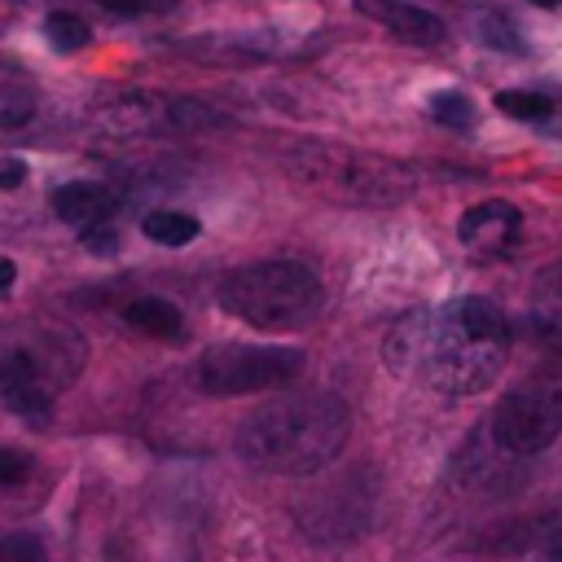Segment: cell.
Returning <instances> with one entry per match:
<instances>
[{"label":"cell","instance_id":"cell-15","mask_svg":"<svg viewBox=\"0 0 562 562\" xmlns=\"http://www.w3.org/2000/svg\"><path fill=\"white\" fill-rule=\"evenodd\" d=\"M496 105H501L509 119H518V123H544V119L553 114V101H549L544 92H527V88H509V92H501Z\"/></svg>","mask_w":562,"mask_h":562},{"label":"cell","instance_id":"cell-7","mask_svg":"<svg viewBox=\"0 0 562 562\" xmlns=\"http://www.w3.org/2000/svg\"><path fill=\"white\" fill-rule=\"evenodd\" d=\"M312 158H299V176L316 189H334L351 202H400L413 193L417 176L395 158L347 154L329 145H303Z\"/></svg>","mask_w":562,"mask_h":562},{"label":"cell","instance_id":"cell-25","mask_svg":"<svg viewBox=\"0 0 562 562\" xmlns=\"http://www.w3.org/2000/svg\"><path fill=\"white\" fill-rule=\"evenodd\" d=\"M531 4H540V9H558L562 0H531Z\"/></svg>","mask_w":562,"mask_h":562},{"label":"cell","instance_id":"cell-19","mask_svg":"<svg viewBox=\"0 0 562 562\" xmlns=\"http://www.w3.org/2000/svg\"><path fill=\"white\" fill-rule=\"evenodd\" d=\"M26 470H31V457H26V452H18V448H4V443H0V487L22 483V479H26Z\"/></svg>","mask_w":562,"mask_h":562},{"label":"cell","instance_id":"cell-14","mask_svg":"<svg viewBox=\"0 0 562 562\" xmlns=\"http://www.w3.org/2000/svg\"><path fill=\"white\" fill-rule=\"evenodd\" d=\"M44 35H48V44H53L57 53H79V48L92 40L88 22H83V18H75V13H66V9L48 13V22H44Z\"/></svg>","mask_w":562,"mask_h":562},{"label":"cell","instance_id":"cell-12","mask_svg":"<svg viewBox=\"0 0 562 562\" xmlns=\"http://www.w3.org/2000/svg\"><path fill=\"white\" fill-rule=\"evenodd\" d=\"M123 321L140 334H154V338H180V329H184L180 307L167 299H132L123 307Z\"/></svg>","mask_w":562,"mask_h":562},{"label":"cell","instance_id":"cell-2","mask_svg":"<svg viewBox=\"0 0 562 562\" xmlns=\"http://www.w3.org/2000/svg\"><path fill=\"white\" fill-rule=\"evenodd\" d=\"M351 413L329 391H294L237 426V457L263 474H321L347 443Z\"/></svg>","mask_w":562,"mask_h":562},{"label":"cell","instance_id":"cell-10","mask_svg":"<svg viewBox=\"0 0 562 562\" xmlns=\"http://www.w3.org/2000/svg\"><path fill=\"white\" fill-rule=\"evenodd\" d=\"M527 329L540 347L562 356V263L544 268L527 299Z\"/></svg>","mask_w":562,"mask_h":562},{"label":"cell","instance_id":"cell-3","mask_svg":"<svg viewBox=\"0 0 562 562\" xmlns=\"http://www.w3.org/2000/svg\"><path fill=\"white\" fill-rule=\"evenodd\" d=\"M88 351L83 338L66 325H18L0 329V400L9 413L26 422H44L53 413L57 391H66Z\"/></svg>","mask_w":562,"mask_h":562},{"label":"cell","instance_id":"cell-8","mask_svg":"<svg viewBox=\"0 0 562 562\" xmlns=\"http://www.w3.org/2000/svg\"><path fill=\"white\" fill-rule=\"evenodd\" d=\"M457 237H461V246H465L470 255H479V259H501V255H509V250L518 246V237H522V215H518V206H509V202H501V198H487V202H479V206H470V211L461 215Z\"/></svg>","mask_w":562,"mask_h":562},{"label":"cell","instance_id":"cell-20","mask_svg":"<svg viewBox=\"0 0 562 562\" xmlns=\"http://www.w3.org/2000/svg\"><path fill=\"white\" fill-rule=\"evenodd\" d=\"M540 562H562V514H553L544 527H540Z\"/></svg>","mask_w":562,"mask_h":562},{"label":"cell","instance_id":"cell-5","mask_svg":"<svg viewBox=\"0 0 562 562\" xmlns=\"http://www.w3.org/2000/svg\"><path fill=\"white\" fill-rule=\"evenodd\" d=\"M303 364L307 356L290 342H215L198 356L193 382L202 395H259L290 386Z\"/></svg>","mask_w":562,"mask_h":562},{"label":"cell","instance_id":"cell-4","mask_svg":"<svg viewBox=\"0 0 562 562\" xmlns=\"http://www.w3.org/2000/svg\"><path fill=\"white\" fill-rule=\"evenodd\" d=\"M325 303V285L307 263L263 259L241 263L220 281V307L250 329H294L307 325Z\"/></svg>","mask_w":562,"mask_h":562},{"label":"cell","instance_id":"cell-21","mask_svg":"<svg viewBox=\"0 0 562 562\" xmlns=\"http://www.w3.org/2000/svg\"><path fill=\"white\" fill-rule=\"evenodd\" d=\"M79 241H83L88 250H97V255H110V250L119 246L114 228H105V224H92V228H83V233H79Z\"/></svg>","mask_w":562,"mask_h":562},{"label":"cell","instance_id":"cell-9","mask_svg":"<svg viewBox=\"0 0 562 562\" xmlns=\"http://www.w3.org/2000/svg\"><path fill=\"white\" fill-rule=\"evenodd\" d=\"M356 9L373 22H382L391 35H400L404 44H417V48H435L443 44V22L422 9V4H408V0H356Z\"/></svg>","mask_w":562,"mask_h":562},{"label":"cell","instance_id":"cell-23","mask_svg":"<svg viewBox=\"0 0 562 562\" xmlns=\"http://www.w3.org/2000/svg\"><path fill=\"white\" fill-rule=\"evenodd\" d=\"M26 180V162L22 158H0V189H18Z\"/></svg>","mask_w":562,"mask_h":562},{"label":"cell","instance_id":"cell-1","mask_svg":"<svg viewBox=\"0 0 562 562\" xmlns=\"http://www.w3.org/2000/svg\"><path fill=\"white\" fill-rule=\"evenodd\" d=\"M382 356L395 373H413L439 395H479L509 360V321L487 294H465L395 321Z\"/></svg>","mask_w":562,"mask_h":562},{"label":"cell","instance_id":"cell-6","mask_svg":"<svg viewBox=\"0 0 562 562\" xmlns=\"http://www.w3.org/2000/svg\"><path fill=\"white\" fill-rule=\"evenodd\" d=\"M562 435V369L536 373L501 395L487 417V443L505 457H536Z\"/></svg>","mask_w":562,"mask_h":562},{"label":"cell","instance_id":"cell-18","mask_svg":"<svg viewBox=\"0 0 562 562\" xmlns=\"http://www.w3.org/2000/svg\"><path fill=\"white\" fill-rule=\"evenodd\" d=\"M479 40L492 44V48H505V53H518V35L509 31V22L501 13H483L479 18Z\"/></svg>","mask_w":562,"mask_h":562},{"label":"cell","instance_id":"cell-11","mask_svg":"<svg viewBox=\"0 0 562 562\" xmlns=\"http://www.w3.org/2000/svg\"><path fill=\"white\" fill-rule=\"evenodd\" d=\"M53 211L57 220L75 224V228H92V224H105L110 211H114V193L97 180H70L53 193Z\"/></svg>","mask_w":562,"mask_h":562},{"label":"cell","instance_id":"cell-17","mask_svg":"<svg viewBox=\"0 0 562 562\" xmlns=\"http://www.w3.org/2000/svg\"><path fill=\"white\" fill-rule=\"evenodd\" d=\"M0 562H48V549L35 531H4L0 536Z\"/></svg>","mask_w":562,"mask_h":562},{"label":"cell","instance_id":"cell-13","mask_svg":"<svg viewBox=\"0 0 562 562\" xmlns=\"http://www.w3.org/2000/svg\"><path fill=\"white\" fill-rule=\"evenodd\" d=\"M140 228H145V237L158 241V246H189V241L202 233V224H198L193 215H184V211H149Z\"/></svg>","mask_w":562,"mask_h":562},{"label":"cell","instance_id":"cell-22","mask_svg":"<svg viewBox=\"0 0 562 562\" xmlns=\"http://www.w3.org/2000/svg\"><path fill=\"white\" fill-rule=\"evenodd\" d=\"M101 9H110L114 18H140V13H149V9H158V4H167V0H97Z\"/></svg>","mask_w":562,"mask_h":562},{"label":"cell","instance_id":"cell-16","mask_svg":"<svg viewBox=\"0 0 562 562\" xmlns=\"http://www.w3.org/2000/svg\"><path fill=\"white\" fill-rule=\"evenodd\" d=\"M430 114L439 127H452V132H470L474 127V101L465 92H435L430 97Z\"/></svg>","mask_w":562,"mask_h":562},{"label":"cell","instance_id":"cell-24","mask_svg":"<svg viewBox=\"0 0 562 562\" xmlns=\"http://www.w3.org/2000/svg\"><path fill=\"white\" fill-rule=\"evenodd\" d=\"M13 277H18V263L0 255V290H9V285H13Z\"/></svg>","mask_w":562,"mask_h":562}]
</instances>
